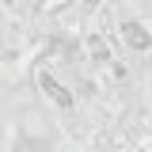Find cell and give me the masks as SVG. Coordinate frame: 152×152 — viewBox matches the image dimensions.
Instances as JSON below:
<instances>
[{
	"label": "cell",
	"instance_id": "cell-2",
	"mask_svg": "<svg viewBox=\"0 0 152 152\" xmlns=\"http://www.w3.org/2000/svg\"><path fill=\"white\" fill-rule=\"evenodd\" d=\"M118 46H126V50H133V53H148V50H152V31H148V23L126 15L122 23H118Z\"/></svg>",
	"mask_w": 152,
	"mask_h": 152
},
{
	"label": "cell",
	"instance_id": "cell-1",
	"mask_svg": "<svg viewBox=\"0 0 152 152\" xmlns=\"http://www.w3.org/2000/svg\"><path fill=\"white\" fill-rule=\"evenodd\" d=\"M34 80H38V88H42V95L53 103V107H61V110H72L76 107V95H72V88L61 80V76H53L46 65H38L34 69Z\"/></svg>",
	"mask_w": 152,
	"mask_h": 152
}]
</instances>
